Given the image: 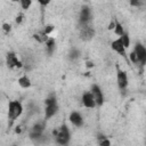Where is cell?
Segmentation results:
<instances>
[{"instance_id":"1","label":"cell","mask_w":146,"mask_h":146,"mask_svg":"<svg viewBox=\"0 0 146 146\" xmlns=\"http://www.w3.org/2000/svg\"><path fill=\"white\" fill-rule=\"evenodd\" d=\"M54 135L56 137L57 143L62 146L67 145V143L70 141V130L65 124H62L58 130H54Z\"/></svg>"},{"instance_id":"2","label":"cell","mask_w":146,"mask_h":146,"mask_svg":"<svg viewBox=\"0 0 146 146\" xmlns=\"http://www.w3.org/2000/svg\"><path fill=\"white\" fill-rule=\"evenodd\" d=\"M44 105H46V119H50L51 116H54L57 111H58V104L56 100L55 96H50L44 100Z\"/></svg>"},{"instance_id":"3","label":"cell","mask_w":146,"mask_h":146,"mask_svg":"<svg viewBox=\"0 0 146 146\" xmlns=\"http://www.w3.org/2000/svg\"><path fill=\"white\" fill-rule=\"evenodd\" d=\"M22 112H23V106H22V104L18 100H11L9 103V106H8V117L11 121H14L18 116H21Z\"/></svg>"},{"instance_id":"4","label":"cell","mask_w":146,"mask_h":146,"mask_svg":"<svg viewBox=\"0 0 146 146\" xmlns=\"http://www.w3.org/2000/svg\"><path fill=\"white\" fill-rule=\"evenodd\" d=\"M133 51L136 52L138 60L141 65H146V48L141 44V43H136Z\"/></svg>"},{"instance_id":"5","label":"cell","mask_w":146,"mask_h":146,"mask_svg":"<svg viewBox=\"0 0 146 146\" xmlns=\"http://www.w3.org/2000/svg\"><path fill=\"white\" fill-rule=\"evenodd\" d=\"M116 82H117V87L122 90H124L128 86V76L127 73L120 68H117V73H116Z\"/></svg>"},{"instance_id":"6","label":"cell","mask_w":146,"mask_h":146,"mask_svg":"<svg viewBox=\"0 0 146 146\" xmlns=\"http://www.w3.org/2000/svg\"><path fill=\"white\" fill-rule=\"evenodd\" d=\"M90 92L92 94V96H94V98H95V100H96V104H97L98 106L103 105V103H104V96H103V92H102L100 88H99L97 84H94V86L91 87V91H90Z\"/></svg>"},{"instance_id":"7","label":"cell","mask_w":146,"mask_h":146,"mask_svg":"<svg viewBox=\"0 0 146 146\" xmlns=\"http://www.w3.org/2000/svg\"><path fill=\"white\" fill-rule=\"evenodd\" d=\"M7 64H8L9 67H18V68H21L23 66L22 62L17 58L15 52H8L7 54Z\"/></svg>"},{"instance_id":"8","label":"cell","mask_w":146,"mask_h":146,"mask_svg":"<svg viewBox=\"0 0 146 146\" xmlns=\"http://www.w3.org/2000/svg\"><path fill=\"white\" fill-rule=\"evenodd\" d=\"M82 104L87 107V108H94L97 104H96V100H95V98H94V96H92V94L91 92H86V94H83V96H82Z\"/></svg>"},{"instance_id":"9","label":"cell","mask_w":146,"mask_h":146,"mask_svg":"<svg viewBox=\"0 0 146 146\" xmlns=\"http://www.w3.org/2000/svg\"><path fill=\"white\" fill-rule=\"evenodd\" d=\"M111 47H112V49H113L115 52L120 54L121 56H123V57L127 56V55H125V48H124V46H123V43H122V41H121L120 38L116 39V40H114V41L111 43Z\"/></svg>"},{"instance_id":"10","label":"cell","mask_w":146,"mask_h":146,"mask_svg":"<svg viewBox=\"0 0 146 146\" xmlns=\"http://www.w3.org/2000/svg\"><path fill=\"white\" fill-rule=\"evenodd\" d=\"M90 17H91V13H90L89 7L83 6L81 8V11H80V23H82L83 25L87 24L90 21Z\"/></svg>"},{"instance_id":"11","label":"cell","mask_w":146,"mask_h":146,"mask_svg":"<svg viewBox=\"0 0 146 146\" xmlns=\"http://www.w3.org/2000/svg\"><path fill=\"white\" fill-rule=\"evenodd\" d=\"M70 121L75 127H82L83 125V119L80 115V113H78V112H72L70 114Z\"/></svg>"},{"instance_id":"12","label":"cell","mask_w":146,"mask_h":146,"mask_svg":"<svg viewBox=\"0 0 146 146\" xmlns=\"http://www.w3.org/2000/svg\"><path fill=\"white\" fill-rule=\"evenodd\" d=\"M94 34H95L94 30L91 27H89V26H83L81 32H80V35H81V38L83 40H90L94 36Z\"/></svg>"},{"instance_id":"13","label":"cell","mask_w":146,"mask_h":146,"mask_svg":"<svg viewBox=\"0 0 146 146\" xmlns=\"http://www.w3.org/2000/svg\"><path fill=\"white\" fill-rule=\"evenodd\" d=\"M43 129H44V124L43 123H36V124H34V127L32 129V133H31L32 138H39L42 135Z\"/></svg>"},{"instance_id":"14","label":"cell","mask_w":146,"mask_h":146,"mask_svg":"<svg viewBox=\"0 0 146 146\" xmlns=\"http://www.w3.org/2000/svg\"><path fill=\"white\" fill-rule=\"evenodd\" d=\"M18 84L22 87V88H30L31 87V80L27 75H23L18 79Z\"/></svg>"},{"instance_id":"15","label":"cell","mask_w":146,"mask_h":146,"mask_svg":"<svg viewBox=\"0 0 146 146\" xmlns=\"http://www.w3.org/2000/svg\"><path fill=\"white\" fill-rule=\"evenodd\" d=\"M46 47H47V49H48V52H49V54H52V51H54V49H55V40H54L52 38H49V39L47 40V42H46Z\"/></svg>"},{"instance_id":"16","label":"cell","mask_w":146,"mask_h":146,"mask_svg":"<svg viewBox=\"0 0 146 146\" xmlns=\"http://www.w3.org/2000/svg\"><path fill=\"white\" fill-rule=\"evenodd\" d=\"M114 33L116 34V35H119L120 38L125 33L124 31H123V27H122V25L119 23V22H116V25H115V29H114Z\"/></svg>"},{"instance_id":"17","label":"cell","mask_w":146,"mask_h":146,"mask_svg":"<svg viewBox=\"0 0 146 146\" xmlns=\"http://www.w3.org/2000/svg\"><path fill=\"white\" fill-rule=\"evenodd\" d=\"M120 39H121V41H122V43H123V46H124V48H125V49L130 47V39H129L128 33H124Z\"/></svg>"},{"instance_id":"18","label":"cell","mask_w":146,"mask_h":146,"mask_svg":"<svg viewBox=\"0 0 146 146\" xmlns=\"http://www.w3.org/2000/svg\"><path fill=\"white\" fill-rule=\"evenodd\" d=\"M19 3H21V7L23 9H29L31 7V5H32V1L31 0H21Z\"/></svg>"},{"instance_id":"19","label":"cell","mask_w":146,"mask_h":146,"mask_svg":"<svg viewBox=\"0 0 146 146\" xmlns=\"http://www.w3.org/2000/svg\"><path fill=\"white\" fill-rule=\"evenodd\" d=\"M129 57H130V60L132 62V63H135V64H137V63H139V60H138V57H137V55H136V52L132 50L131 52H130V55H129Z\"/></svg>"},{"instance_id":"20","label":"cell","mask_w":146,"mask_h":146,"mask_svg":"<svg viewBox=\"0 0 146 146\" xmlns=\"http://www.w3.org/2000/svg\"><path fill=\"white\" fill-rule=\"evenodd\" d=\"M52 31H54V26H52V25H48V26H46V27H44V30L42 31V33H43V34H46V35H48V34H49V33H51Z\"/></svg>"},{"instance_id":"21","label":"cell","mask_w":146,"mask_h":146,"mask_svg":"<svg viewBox=\"0 0 146 146\" xmlns=\"http://www.w3.org/2000/svg\"><path fill=\"white\" fill-rule=\"evenodd\" d=\"M99 146H111V141H110V139H107V138L100 139V140H99Z\"/></svg>"},{"instance_id":"22","label":"cell","mask_w":146,"mask_h":146,"mask_svg":"<svg viewBox=\"0 0 146 146\" xmlns=\"http://www.w3.org/2000/svg\"><path fill=\"white\" fill-rule=\"evenodd\" d=\"M76 57H79V51H78V50H73V51H71V58L75 59Z\"/></svg>"},{"instance_id":"23","label":"cell","mask_w":146,"mask_h":146,"mask_svg":"<svg viewBox=\"0 0 146 146\" xmlns=\"http://www.w3.org/2000/svg\"><path fill=\"white\" fill-rule=\"evenodd\" d=\"M2 26H3V30H5L6 32H9V31H10V25H9L8 23H5Z\"/></svg>"},{"instance_id":"24","label":"cell","mask_w":146,"mask_h":146,"mask_svg":"<svg viewBox=\"0 0 146 146\" xmlns=\"http://www.w3.org/2000/svg\"><path fill=\"white\" fill-rule=\"evenodd\" d=\"M115 25H116V22H111L110 25H108V30H114Z\"/></svg>"},{"instance_id":"25","label":"cell","mask_w":146,"mask_h":146,"mask_svg":"<svg viewBox=\"0 0 146 146\" xmlns=\"http://www.w3.org/2000/svg\"><path fill=\"white\" fill-rule=\"evenodd\" d=\"M22 21H23V15H18V16L16 17V23L21 24V23H22Z\"/></svg>"},{"instance_id":"26","label":"cell","mask_w":146,"mask_h":146,"mask_svg":"<svg viewBox=\"0 0 146 146\" xmlns=\"http://www.w3.org/2000/svg\"><path fill=\"white\" fill-rule=\"evenodd\" d=\"M87 66H88V67H92V66H94L92 62H87Z\"/></svg>"}]
</instances>
